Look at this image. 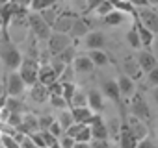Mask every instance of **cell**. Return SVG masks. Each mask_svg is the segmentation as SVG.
<instances>
[{
  "mask_svg": "<svg viewBox=\"0 0 158 148\" xmlns=\"http://www.w3.org/2000/svg\"><path fill=\"white\" fill-rule=\"evenodd\" d=\"M0 59H2V65L11 72V70H17L21 67V61H23V54L19 52L17 46H13V43H2L0 45Z\"/></svg>",
  "mask_w": 158,
  "mask_h": 148,
  "instance_id": "6da1fadb",
  "label": "cell"
},
{
  "mask_svg": "<svg viewBox=\"0 0 158 148\" xmlns=\"http://www.w3.org/2000/svg\"><path fill=\"white\" fill-rule=\"evenodd\" d=\"M26 21H28V30L39 39V41H47L48 37H50V33H52V28L41 19V15L39 13H35V11H32V13H28L26 15Z\"/></svg>",
  "mask_w": 158,
  "mask_h": 148,
  "instance_id": "7a4b0ae2",
  "label": "cell"
},
{
  "mask_svg": "<svg viewBox=\"0 0 158 148\" xmlns=\"http://www.w3.org/2000/svg\"><path fill=\"white\" fill-rule=\"evenodd\" d=\"M17 72L21 74V78L24 80L26 87L34 85L37 82V72H39V61L35 57H23L21 67L17 68Z\"/></svg>",
  "mask_w": 158,
  "mask_h": 148,
  "instance_id": "3957f363",
  "label": "cell"
},
{
  "mask_svg": "<svg viewBox=\"0 0 158 148\" xmlns=\"http://www.w3.org/2000/svg\"><path fill=\"white\" fill-rule=\"evenodd\" d=\"M130 115L138 117L139 120H143L145 124L152 119V113H151V107L147 104V100L141 96V93H134L130 96Z\"/></svg>",
  "mask_w": 158,
  "mask_h": 148,
  "instance_id": "277c9868",
  "label": "cell"
},
{
  "mask_svg": "<svg viewBox=\"0 0 158 148\" xmlns=\"http://www.w3.org/2000/svg\"><path fill=\"white\" fill-rule=\"evenodd\" d=\"M4 89L8 96H23V93L26 91V84L17 70H11L8 72V76L4 80Z\"/></svg>",
  "mask_w": 158,
  "mask_h": 148,
  "instance_id": "5b68a950",
  "label": "cell"
},
{
  "mask_svg": "<svg viewBox=\"0 0 158 148\" xmlns=\"http://www.w3.org/2000/svg\"><path fill=\"white\" fill-rule=\"evenodd\" d=\"M69 45H71V35H67V33L52 32L50 37L47 39V50H48V54H50L52 57L58 56L61 50H65Z\"/></svg>",
  "mask_w": 158,
  "mask_h": 148,
  "instance_id": "8992f818",
  "label": "cell"
},
{
  "mask_svg": "<svg viewBox=\"0 0 158 148\" xmlns=\"http://www.w3.org/2000/svg\"><path fill=\"white\" fill-rule=\"evenodd\" d=\"M123 122H125V126L128 128V131L138 139V141H141V139H145L147 135H149V128H147V124L143 122V120H139L138 117H134V115H125L123 117Z\"/></svg>",
  "mask_w": 158,
  "mask_h": 148,
  "instance_id": "52a82bcc",
  "label": "cell"
},
{
  "mask_svg": "<svg viewBox=\"0 0 158 148\" xmlns=\"http://www.w3.org/2000/svg\"><path fill=\"white\" fill-rule=\"evenodd\" d=\"M136 15H138V21H139L147 30H151L154 35H158V15H156V11H154L151 6L139 8V11H136Z\"/></svg>",
  "mask_w": 158,
  "mask_h": 148,
  "instance_id": "ba28073f",
  "label": "cell"
},
{
  "mask_svg": "<svg viewBox=\"0 0 158 148\" xmlns=\"http://www.w3.org/2000/svg\"><path fill=\"white\" fill-rule=\"evenodd\" d=\"M89 130H91V139H102V141H108V137H110V133H108V126H106V122L102 120V117L97 113H93V117H91V120H89Z\"/></svg>",
  "mask_w": 158,
  "mask_h": 148,
  "instance_id": "9c48e42d",
  "label": "cell"
},
{
  "mask_svg": "<svg viewBox=\"0 0 158 148\" xmlns=\"http://www.w3.org/2000/svg\"><path fill=\"white\" fill-rule=\"evenodd\" d=\"M102 96H106L108 100H112L117 107L123 109V96L119 93V87H117V82L115 80H104L102 82Z\"/></svg>",
  "mask_w": 158,
  "mask_h": 148,
  "instance_id": "30bf717a",
  "label": "cell"
},
{
  "mask_svg": "<svg viewBox=\"0 0 158 148\" xmlns=\"http://www.w3.org/2000/svg\"><path fill=\"white\" fill-rule=\"evenodd\" d=\"M108 45V39L102 32H89L84 37V46L88 50H104Z\"/></svg>",
  "mask_w": 158,
  "mask_h": 148,
  "instance_id": "8fae6325",
  "label": "cell"
},
{
  "mask_svg": "<svg viewBox=\"0 0 158 148\" xmlns=\"http://www.w3.org/2000/svg\"><path fill=\"white\" fill-rule=\"evenodd\" d=\"M136 61H138L139 68L143 70V74H147L149 70H152V68L158 65L156 56H154L149 48H141V50H139V54H138V57H136Z\"/></svg>",
  "mask_w": 158,
  "mask_h": 148,
  "instance_id": "7c38bea8",
  "label": "cell"
},
{
  "mask_svg": "<svg viewBox=\"0 0 158 148\" xmlns=\"http://www.w3.org/2000/svg\"><path fill=\"white\" fill-rule=\"evenodd\" d=\"M123 74H127V76L132 78L134 82H138V80L143 78V70L139 68L136 57H132V56H127L125 57V61H123Z\"/></svg>",
  "mask_w": 158,
  "mask_h": 148,
  "instance_id": "4fadbf2b",
  "label": "cell"
},
{
  "mask_svg": "<svg viewBox=\"0 0 158 148\" xmlns=\"http://www.w3.org/2000/svg\"><path fill=\"white\" fill-rule=\"evenodd\" d=\"M37 82H39L41 85H45V87H48V85H52L54 82H58V74L52 70V67H50L48 63H43V65H39Z\"/></svg>",
  "mask_w": 158,
  "mask_h": 148,
  "instance_id": "5bb4252c",
  "label": "cell"
},
{
  "mask_svg": "<svg viewBox=\"0 0 158 148\" xmlns=\"http://www.w3.org/2000/svg\"><path fill=\"white\" fill-rule=\"evenodd\" d=\"M115 82H117V87H119V93L123 98H130L136 93V82L132 78H128L127 74H119V78Z\"/></svg>",
  "mask_w": 158,
  "mask_h": 148,
  "instance_id": "9a60e30c",
  "label": "cell"
},
{
  "mask_svg": "<svg viewBox=\"0 0 158 148\" xmlns=\"http://www.w3.org/2000/svg\"><path fill=\"white\" fill-rule=\"evenodd\" d=\"M134 28H136V32H138V35H139V41H141V48H149L151 50V46H152V41H154V33L151 32V30H147L139 21H138V17H136V21H134Z\"/></svg>",
  "mask_w": 158,
  "mask_h": 148,
  "instance_id": "2e32d148",
  "label": "cell"
},
{
  "mask_svg": "<svg viewBox=\"0 0 158 148\" xmlns=\"http://www.w3.org/2000/svg\"><path fill=\"white\" fill-rule=\"evenodd\" d=\"M88 107L93 111V113H101L102 107H104V96L101 91L97 89H89L88 91Z\"/></svg>",
  "mask_w": 158,
  "mask_h": 148,
  "instance_id": "e0dca14e",
  "label": "cell"
},
{
  "mask_svg": "<svg viewBox=\"0 0 158 148\" xmlns=\"http://www.w3.org/2000/svg\"><path fill=\"white\" fill-rule=\"evenodd\" d=\"M71 67H73V70L78 72V74H89V72L95 68V65L91 63V59H89L88 56H76L74 61L71 63Z\"/></svg>",
  "mask_w": 158,
  "mask_h": 148,
  "instance_id": "ac0fdd59",
  "label": "cell"
},
{
  "mask_svg": "<svg viewBox=\"0 0 158 148\" xmlns=\"http://www.w3.org/2000/svg\"><path fill=\"white\" fill-rule=\"evenodd\" d=\"M17 131H23V133H26V135H32V133L39 131L37 117H35V115H30V113L23 115V122H21V126L17 128Z\"/></svg>",
  "mask_w": 158,
  "mask_h": 148,
  "instance_id": "d6986e66",
  "label": "cell"
},
{
  "mask_svg": "<svg viewBox=\"0 0 158 148\" xmlns=\"http://www.w3.org/2000/svg\"><path fill=\"white\" fill-rule=\"evenodd\" d=\"M76 17H73V15H69V13H65V15H61L60 13V17L56 19V22H54V26H52V32H58V33H67L69 35V32H71V26H73V21H74Z\"/></svg>",
  "mask_w": 158,
  "mask_h": 148,
  "instance_id": "ffe728a7",
  "label": "cell"
},
{
  "mask_svg": "<svg viewBox=\"0 0 158 148\" xmlns=\"http://www.w3.org/2000/svg\"><path fill=\"white\" fill-rule=\"evenodd\" d=\"M119 148H136L138 139L128 131V128L125 126V122H121V130H119Z\"/></svg>",
  "mask_w": 158,
  "mask_h": 148,
  "instance_id": "44dd1931",
  "label": "cell"
},
{
  "mask_svg": "<svg viewBox=\"0 0 158 148\" xmlns=\"http://www.w3.org/2000/svg\"><path fill=\"white\" fill-rule=\"evenodd\" d=\"M30 98L37 104H43L48 100V89L45 85H41L39 82H35L34 85H30Z\"/></svg>",
  "mask_w": 158,
  "mask_h": 148,
  "instance_id": "7402d4cb",
  "label": "cell"
},
{
  "mask_svg": "<svg viewBox=\"0 0 158 148\" xmlns=\"http://www.w3.org/2000/svg\"><path fill=\"white\" fill-rule=\"evenodd\" d=\"M69 111H71L74 122H80V124H89V120H91V117H93V111H91L88 106H86V107H71Z\"/></svg>",
  "mask_w": 158,
  "mask_h": 148,
  "instance_id": "603a6c76",
  "label": "cell"
},
{
  "mask_svg": "<svg viewBox=\"0 0 158 148\" xmlns=\"http://www.w3.org/2000/svg\"><path fill=\"white\" fill-rule=\"evenodd\" d=\"M89 33V26H88V22L84 21V19H74L73 21V26H71V32H69V35H73V37H86Z\"/></svg>",
  "mask_w": 158,
  "mask_h": 148,
  "instance_id": "cb8c5ba5",
  "label": "cell"
},
{
  "mask_svg": "<svg viewBox=\"0 0 158 148\" xmlns=\"http://www.w3.org/2000/svg\"><path fill=\"white\" fill-rule=\"evenodd\" d=\"M88 57L91 59V63L95 67H106L110 63V57H108V54L104 50H89Z\"/></svg>",
  "mask_w": 158,
  "mask_h": 148,
  "instance_id": "d4e9b609",
  "label": "cell"
},
{
  "mask_svg": "<svg viewBox=\"0 0 158 148\" xmlns=\"http://www.w3.org/2000/svg\"><path fill=\"white\" fill-rule=\"evenodd\" d=\"M125 19H127L125 13L114 10V11H110L108 15H104V24H106V26H119V24L125 22Z\"/></svg>",
  "mask_w": 158,
  "mask_h": 148,
  "instance_id": "484cf974",
  "label": "cell"
},
{
  "mask_svg": "<svg viewBox=\"0 0 158 148\" xmlns=\"http://www.w3.org/2000/svg\"><path fill=\"white\" fill-rule=\"evenodd\" d=\"M58 61H61L63 65H71L73 61H74V57H76V52H74V46L73 45H69L65 50H61L58 56H54Z\"/></svg>",
  "mask_w": 158,
  "mask_h": 148,
  "instance_id": "4316f807",
  "label": "cell"
},
{
  "mask_svg": "<svg viewBox=\"0 0 158 148\" xmlns=\"http://www.w3.org/2000/svg\"><path fill=\"white\" fill-rule=\"evenodd\" d=\"M69 106L71 107H86L88 106V93H84L82 89H76Z\"/></svg>",
  "mask_w": 158,
  "mask_h": 148,
  "instance_id": "83f0119b",
  "label": "cell"
},
{
  "mask_svg": "<svg viewBox=\"0 0 158 148\" xmlns=\"http://www.w3.org/2000/svg\"><path fill=\"white\" fill-rule=\"evenodd\" d=\"M39 15H41V19L52 28L54 26V22H56V19L60 17V11L56 10V6H52V8H47V10H43V11H39Z\"/></svg>",
  "mask_w": 158,
  "mask_h": 148,
  "instance_id": "f1b7e54d",
  "label": "cell"
},
{
  "mask_svg": "<svg viewBox=\"0 0 158 148\" xmlns=\"http://www.w3.org/2000/svg\"><path fill=\"white\" fill-rule=\"evenodd\" d=\"M56 120L60 122V126L63 128V131L69 130V128L74 124V119H73V115H71L69 109H61V113H60V117H56Z\"/></svg>",
  "mask_w": 158,
  "mask_h": 148,
  "instance_id": "f546056e",
  "label": "cell"
},
{
  "mask_svg": "<svg viewBox=\"0 0 158 148\" xmlns=\"http://www.w3.org/2000/svg\"><path fill=\"white\" fill-rule=\"evenodd\" d=\"M56 2H58V0H32L30 10H32V11H35V13H39V11L47 10V8L56 6Z\"/></svg>",
  "mask_w": 158,
  "mask_h": 148,
  "instance_id": "4dcf8cb0",
  "label": "cell"
},
{
  "mask_svg": "<svg viewBox=\"0 0 158 148\" xmlns=\"http://www.w3.org/2000/svg\"><path fill=\"white\" fill-rule=\"evenodd\" d=\"M6 107H8L11 113H23L24 104L19 100V96H8V98H6Z\"/></svg>",
  "mask_w": 158,
  "mask_h": 148,
  "instance_id": "1f68e13d",
  "label": "cell"
},
{
  "mask_svg": "<svg viewBox=\"0 0 158 148\" xmlns=\"http://www.w3.org/2000/svg\"><path fill=\"white\" fill-rule=\"evenodd\" d=\"M127 43L130 45V48L141 50V41H139V35H138V32H136V28H134V26L127 32Z\"/></svg>",
  "mask_w": 158,
  "mask_h": 148,
  "instance_id": "d6a6232c",
  "label": "cell"
},
{
  "mask_svg": "<svg viewBox=\"0 0 158 148\" xmlns=\"http://www.w3.org/2000/svg\"><path fill=\"white\" fill-rule=\"evenodd\" d=\"M115 8H114V4L110 2V0H99L97 2V6H95V13L97 15H101V17H104V15H108L110 11H114Z\"/></svg>",
  "mask_w": 158,
  "mask_h": 148,
  "instance_id": "836d02e7",
  "label": "cell"
},
{
  "mask_svg": "<svg viewBox=\"0 0 158 148\" xmlns=\"http://www.w3.org/2000/svg\"><path fill=\"white\" fill-rule=\"evenodd\" d=\"M73 139H74L76 142H89V141H91V130H89V126H88V124H84V126H82V130L78 131Z\"/></svg>",
  "mask_w": 158,
  "mask_h": 148,
  "instance_id": "e575fe53",
  "label": "cell"
},
{
  "mask_svg": "<svg viewBox=\"0 0 158 148\" xmlns=\"http://www.w3.org/2000/svg\"><path fill=\"white\" fill-rule=\"evenodd\" d=\"M0 144L4 148H19V142L11 133H0Z\"/></svg>",
  "mask_w": 158,
  "mask_h": 148,
  "instance_id": "d590c367",
  "label": "cell"
},
{
  "mask_svg": "<svg viewBox=\"0 0 158 148\" xmlns=\"http://www.w3.org/2000/svg\"><path fill=\"white\" fill-rule=\"evenodd\" d=\"M78 87L74 85V82H69V84H63V93H61V96H63V100L67 102V106L71 104V98H73V95H74V91H76Z\"/></svg>",
  "mask_w": 158,
  "mask_h": 148,
  "instance_id": "8d00e7d4",
  "label": "cell"
},
{
  "mask_svg": "<svg viewBox=\"0 0 158 148\" xmlns=\"http://www.w3.org/2000/svg\"><path fill=\"white\" fill-rule=\"evenodd\" d=\"M56 120V117H52V115H41V117H37V124H39V131H45V130H48L50 128V124Z\"/></svg>",
  "mask_w": 158,
  "mask_h": 148,
  "instance_id": "74e56055",
  "label": "cell"
},
{
  "mask_svg": "<svg viewBox=\"0 0 158 148\" xmlns=\"http://www.w3.org/2000/svg\"><path fill=\"white\" fill-rule=\"evenodd\" d=\"M48 102H50L54 107H58V109H65V107H67V102L63 100L61 95H48Z\"/></svg>",
  "mask_w": 158,
  "mask_h": 148,
  "instance_id": "f35d334b",
  "label": "cell"
},
{
  "mask_svg": "<svg viewBox=\"0 0 158 148\" xmlns=\"http://www.w3.org/2000/svg\"><path fill=\"white\" fill-rule=\"evenodd\" d=\"M21 122H23V113H10V117L6 120V124L11 126V128H19Z\"/></svg>",
  "mask_w": 158,
  "mask_h": 148,
  "instance_id": "ab89813d",
  "label": "cell"
},
{
  "mask_svg": "<svg viewBox=\"0 0 158 148\" xmlns=\"http://www.w3.org/2000/svg\"><path fill=\"white\" fill-rule=\"evenodd\" d=\"M39 135H41V139H43V142H45V148H48V146H52L54 142H58V139L50 133V131H39Z\"/></svg>",
  "mask_w": 158,
  "mask_h": 148,
  "instance_id": "60d3db41",
  "label": "cell"
},
{
  "mask_svg": "<svg viewBox=\"0 0 158 148\" xmlns=\"http://www.w3.org/2000/svg\"><path fill=\"white\" fill-rule=\"evenodd\" d=\"M147 84H149L151 87H156V85H158V65H156L152 70L147 72Z\"/></svg>",
  "mask_w": 158,
  "mask_h": 148,
  "instance_id": "b9f144b4",
  "label": "cell"
},
{
  "mask_svg": "<svg viewBox=\"0 0 158 148\" xmlns=\"http://www.w3.org/2000/svg\"><path fill=\"white\" fill-rule=\"evenodd\" d=\"M136 148H158V142H156L154 139H151V137L147 135L145 139H141V141H138V144H136Z\"/></svg>",
  "mask_w": 158,
  "mask_h": 148,
  "instance_id": "7bdbcfd3",
  "label": "cell"
},
{
  "mask_svg": "<svg viewBox=\"0 0 158 148\" xmlns=\"http://www.w3.org/2000/svg\"><path fill=\"white\" fill-rule=\"evenodd\" d=\"M47 131H50V133H52V135H54L56 139H60V137H61V135L65 133V131H63V128L60 126V122H58V120H54V122L50 124V128H48Z\"/></svg>",
  "mask_w": 158,
  "mask_h": 148,
  "instance_id": "ee69618b",
  "label": "cell"
},
{
  "mask_svg": "<svg viewBox=\"0 0 158 148\" xmlns=\"http://www.w3.org/2000/svg\"><path fill=\"white\" fill-rule=\"evenodd\" d=\"M58 142H60V146H61V148H73V146H74V139H73V137H69V135H65V133L58 139Z\"/></svg>",
  "mask_w": 158,
  "mask_h": 148,
  "instance_id": "f6af8a7d",
  "label": "cell"
},
{
  "mask_svg": "<svg viewBox=\"0 0 158 148\" xmlns=\"http://www.w3.org/2000/svg\"><path fill=\"white\" fill-rule=\"evenodd\" d=\"M19 148H37V146H35V142L32 141V137H30V135H24V137H23V141L19 142Z\"/></svg>",
  "mask_w": 158,
  "mask_h": 148,
  "instance_id": "bcb514c9",
  "label": "cell"
},
{
  "mask_svg": "<svg viewBox=\"0 0 158 148\" xmlns=\"http://www.w3.org/2000/svg\"><path fill=\"white\" fill-rule=\"evenodd\" d=\"M11 4H15L17 8H21L23 11H28L30 10V4H32V0H10Z\"/></svg>",
  "mask_w": 158,
  "mask_h": 148,
  "instance_id": "7dc6e473",
  "label": "cell"
},
{
  "mask_svg": "<svg viewBox=\"0 0 158 148\" xmlns=\"http://www.w3.org/2000/svg\"><path fill=\"white\" fill-rule=\"evenodd\" d=\"M91 148H110L108 141H102V139H91Z\"/></svg>",
  "mask_w": 158,
  "mask_h": 148,
  "instance_id": "c3c4849f",
  "label": "cell"
},
{
  "mask_svg": "<svg viewBox=\"0 0 158 148\" xmlns=\"http://www.w3.org/2000/svg\"><path fill=\"white\" fill-rule=\"evenodd\" d=\"M128 2H130L134 8H145V6H149L147 0H128Z\"/></svg>",
  "mask_w": 158,
  "mask_h": 148,
  "instance_id": "681fc988",
  "label": "cell"
},
{
  "mask_svg": "<svg viewBox=\"0 0 158 148\" xmlns=\"http://www.w3.org/2000/svg\"><path fill=\"white\" fill-rule=\"evenodd\" d=\"M151 98H152V102L158 106V85H156V87H152V91H151Z\"/></svg>",
  "mask_w": 158,
  "mask_h": 148,
  "instance_id": "f907efd6",
  "label": "cell"
},
{
  "mask_svg": "<svg viewBox=\"0 0 158 148\" xmlns=\"http://www.w3.org/2000/svg\"><path fill=\"white\" fill-rule=\"evenodd\" d=\"M151 48H152L151 52H152V54L156 56V59H158V37H154V41H152V46H151Z\"/></svg>",
  "mask_w": 158,
  "mask_h": 148,
  "instance_id": "816d5d0a",
  "label": "cell"
},
{
  "mask_svg": "<svg viewBox=\"0 0 158 148\" xmlns=\"http://www.w3.org/2000/svg\"><path fill=\"white\" fill-rule=\"evenodd\" d=\"M73 148H91V144L89 142H76L74 141V146Z\"/></svg>",
  "mask_w": 158,
  "mask_h": 148,
  "instance_id": "f5cc1de1",
  "label": "cell"
},
{
  "mask_svg": "<svg viewBox=\"0 0 158 148\" xmlns=\"http://www.w3.org/2000/svg\"><path fill=\"white\" fill-rule=\"evenodd\" d=\"M2 96H6V89H4V84L0 82V98H2Z\"/></svg>",
  "mask_w": 158,
  "mask_h": 148,
  "instance_id": "db71d44e",
  "label": "cell"
},
{
  "mask_svg": "<svg viewBox=\"0 0 158 148\" xmlns=\"http://www.w3.org/2000/svg\"><path fill=\"white\" fill-rule=\"evenodd\" d=\"M147 2H149V6H154V8L158 6V0H147Z\"/></svg>",
  "mask_w": 158,
  "mask_h": 148,
  "instance_id": "11a10c76",
  "label": "cell"
},
{
  "mask_svg": "<svg viewBox=\"0 0 158 148\" xmlns=\"http://www.w3.org/2000/svg\"><path fill=\"white\" fill-rule=\"evenodd\" d=\"M48 148H61V146H60V142H54V144H52V146H48Z\"/></svg>",
  "mask_w": 158,
  "mask_h": 148,
  "instance_id": "9f6ffc18",
  "label": "cell"
},
{
  "mask_svg": "<svg viewBox=\"0 0 158 148\" xmlns=\"http://www.w3.org/2000/svg\"><path fill=\"white\" fill-rule=\"evenodd\" d=\"M154 11H156V15H158V6H156V8H154Z\"/></svg>",
  "mask_w": 158,
  "mask_h": 148,
  "instance_id": "6f0895ef",
  "label": "cell"
},
{
  "mask_svg": "<svg viewBox=\"0 0 158 148\" xmlns=\"http://www.w3.org/2000/svg\"><path fill=\"white\" fill-rule=\"evenodd\" d=\"M0 148H4V146H2V144H0Z\"/></svg>",
  "mask_w": 158,
  "mask_h": 148,
  "instance_id": "680465c9",
  "label": "cell"
}]
</instances>
